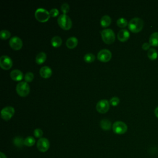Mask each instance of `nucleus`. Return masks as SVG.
Instances as JSON below:
<instances>
[{
  "label": "nucleus",
  "mask_w": 158,
  "mask_h": 158,
  "mask_svg": "<svg viewBox=\"0 0 158 158\" xmlns=\"http://www.w3.org/2000/svg\"><path fill=\"white\" fill-rule=\"evenodd\" d=\"M14 144L17 147H22L24 144V140L22 137L17 136L14 139Z\"/></svg>",
  "instance_id": "27"
},
{
  "label": "nucleus",
  "mask_w": 158,
  "mask_h": 158,
  "mask_svg": "<svg viewBox=\"0 0 158 158\" xmlns=\"http://www.w3.org/2000/svg\"><path fill=\"white\" fill-rule=\"evenodd\" d=\"M46 60V54L45 52H39L36 56V62L38 64H42L43 63H44Z\"/></svg>",
  "instance_id": "19"
},
{
  "label": "nucleus",
  "mask_w": 158,
  "mask_h": 158,
  "mask_svg": "<svg viewBox=\"0 0 158 158\" xmlns=\"http://www.w3.org/2000/svg\"><path fill=\"white\" fill-rule=\"evenodd\" d=\"M127 128L126 123L122 121H116L112 125V130L116 134H124L127 131Z\"/></svg>",
  "instance_id": "6"
},
{
  "label": "nucleus",
  "mask_w": 158,
  "mask_h": 158,
  "mask_svg": "<svg viewBox=\"0 0 158 158\" xmlns=\"http://www.w3.org/2000/svg\"><path fill=\"white\" fill-rule=\"evenodd\" d=\"M15 109L12 106L4 107L1 111V116L4 120H9L14 115Z\"/></svg>",
  "instance_id": "7"
},
{
  "label": "nucleus",
  "mask_w": 158,
  "mask_h": 158,
  "mask_svg": "<svg viewBox=\"0 0 158 158\" xmlns=\"http://www.w3.org/2000/svg\"><path fill=\"white\" fill-rule=\"evenodd\" d=\"M128 29L133 33H138L143 28L144 22L139 17L133 18L130 20L128 24Z\"/></svg>",
  "instance_id": "1"
},
{
  "label": "nucleus",
  "mask_w": 158,
  "mask_h": 158,
  "mask_svg": "<svg viewBox=\"0 0 158 158\" xmlns=\"http://www.w3.org/2000/svg\"><path fill=\"white\" fill-rule=\"evenodd\" d=\"M100 23L102 27H107L111 23V18L109 15H105L101 17L100 20Z\"/></svg>",
  "instance_id": "17"
},
{
  "label": "nucleus",
  "mask_w": 158,
  "mask_h": 158,
  "mask_svg": "<svg viewBox=\"0 0 158 158\" xmlns=\"http://www.w3.org/2000/svg\"><path fill=\"white\" fill-rule=\"evenodd\" d=\"M149 43L152 46H158V32H154L149 37Z\"/></svg>",
  "instance_id": "18"
},
{
  "label": "nucleus",
  "mask_w": 158,
  "mask_h": 158,
  "mask_svg": "<svg viewBox=\"0 0 158 158\" xmlns=\"http://www.w3.org/2000/svg\"><path fill=\"white\" fill-rule=\"evenodd\" d=\"M10 35H11L10 32L7 30H2L0 31V38L3 40L9 38Z\"/></svg>",
  "instance_id": "25"
},
{
  "label": "nucleus",
  "mask_w": 158,
  "mask_h": 158,
  "mask_svg": "<svg viewBox=\"0 0 158 158\" xmlns=\"http://www.w3.org/2000/svg\"><path fill=\"white\" fill-rule=\"evenodd\" d=\"M0 66L3 70H9L12 66V60L8 56H2L0 58Z\"/></svg>",
  "instance_id": "10"
},
{
  "label": "nucleus",
  "mask_w": 158,
  "mask_h": 158,
  "mask_svg": "<svg viewBox=\"0 0 158 158\" xmlns=\"http://www.w3.org/2000/svg\"><path fill=\"white\" fill-rule=\"evenodd\" d=\"M69 9H70V7H69V5L65 2V3H63L61 6V10L62 12H63V14H66L67 13L69 12Z\"/></svg>",
  "instance_id": "29"
},
{
  "label": "nucleus",
  "mask_w": 158,
  "mask_h": 158,
  "mask_svg": "<svg viewBox=\"0 0 158 158\" xmlns=\"http://www.w3.org/2000/svg\"><path fill=\"white\" fill-rule=\"evenodd\" d=\"M110 103L107 99H102L98 102L96 104V110L101 114H104L107 112L110 107Z\"/></svg>",
  "instance_id": "9"
},
{
  "label": "nucleus",
  "mask_w": 158,
  "mask_h": 158,
  "mask_svg": "<svg viewBox=\"0 0 158 158\" xmlns=\"http://www.w3.org/2000/svg\"><path fill=\"white\" fill-rule=\"evenodd\" d=\"M120 102V100H119V98L118 97H116V96H114V97H112L110 101H109V103L113 106H116Z\"/></svg>",
  "instance_id": "30"
},
{
  "label": "nucleus",
  "mask_w": 158,
  "mask_h": 158,
  "mask_svg": "<svg viewBox=\"0 0 158 158\" xmlns=\"http://www.w3.org/2000/svg\"><path fill=\"white\" fill-rule=\"evenodd\" d=\"M49 14H50V16L52 17H55L56 16L58 15L59 14V10L57 9L56 8H52L49 11Z\"/></svg>",
  "instance_id": "32"
},
{
  "label": "nucleus",
  "mask_w": 158,
  "mask_h": 158,
  "mask_svg": "<svg viewBox=\"0 0 158 158\" xmlns=\"http://www.w3.org/2000/svg\"><path fill=\"white\" fill-rule=\"evenodd\" d=\"M111 57H112V53L109 50L107 49H104L99 51L97 56L98 59L103 62H107L109 61Z\"/></svg>",
  "instance_id": "8"
},
{
  "label": "nucleus",
  "mask_w": 158,
  "mask_h": 158,
  "mask_svg": "<svg viewBox=\"0 0 158 158\" xmlns=\"http://www.w3.org/2000/svg\"><path fill=\"white\" fill-rule=\"evenodd\" d=\"M35 143V139L33 136H27L24 139V144L28 147L32 146Z\"/></svg>",
  "instance_id": "23"
},
{
  "label": "nucleus",
  "mask_w": 158,
  "mask_h": 158,
  "mask_svg": "<svg viewBox=\"0 0 158 158\" xmlns=\"http://www.w3.org/2000/svg\"><path fill=\"white\" fill-rule=\"evenodd\" d=\"M130 37V33L127 29L120 30L117 33L118 40L122 42H125L128 40Z\"/></svg>",
  "instance_id": "14"
},
{
  "label": "nucleus",
  "mask_w": 158,
  "mask_h": 158,
  "mask_svg": "<svg viewBox=\"0 0 158 158\" xmlns=\"http://www.w3.org/2000/svg\"><path fill=\"white\" fill-rule=\"evenodd\" d=\"M100 125L102 130H109L111 128L112 123L111 122L107 119H102L100 122Z\"/></svg>",
  "instance_id": "20"
},
{
  "label": "nucleus",
  "mask_w": 158,
  "mask_h": 158,
  "mask_svg": "<svg viewBox=\"0 0 158 158\" xmlns=\"http://www.w3.org/2000/svg\"><path fill=\"white\" fill-rule=\"evenodd\" d=\"M148 57L150 60H156L157 57V52L156 49L153 48H150L148 51Z\"/></svg>",
  "instance_id": "22"
},
{
  "label": "nucleus",
  "mask_w": 158,
  "mask_h": 158,
  "mask_svg": "<svg viewBox=\"0 0 158 158\" xmlns=\"http://www.w3.org/2000/svg\"><path fill=\"white\" fill-rule=\"evenodd\" d=\"M10 77L12 80L16 81H19L23 79V75L20 70L18 69H15L11 71L10 73Z\"/></svg>",
  "instance_id": "13"
},
{
  "label": "nucleus",
  "mask_w": 158,
  "mask_h": 158,
  "mask_svg": "<svg viewBox=\"0 0 158 158\" xmlns=\"http://www.w3.org/2000/svg\"><path fill=\"white\" fill-rule=\"evenodd\" d=\"M57 23L59 27L64 30H70L72 26L71 19L66 14L60 15L57 19Z\"/></svg>",
  "instance_id": "2"
},
{
  "label": "nucleus",
  "mask_w": 158,
  "mask_h": 158,
  "mask_svg": "<svg viewBox=\"0 0 158 158\" xmlns=\"http://www.w3.org/2000/svg\"><path fill=\"white\" fill-rule=\"evenodd\" d=\"M52 71L48 66H43L40 70V74L43 78H48L52 75Z\"/></svg>",
  "instance_id": "15"
},
{
  "label": "nucleus",
  "mask_w": 158,
  "mask_h": 158,
  "mask_svg": "<svg viewBox=\"0 0 158 158\" xmlns=\"http://www.w3.org/2000/svg\"><path fill=\"white\" fill-rule=\"evenodd\" d=\"M9 45L15 51L20 50L23 45V43L22 40L18 36H13L9 40Z\"/></svg>",
  "instance_id": "12"
},
{
  "label": "nucleus",
  "mask_w": 158,
  "mask_h": 158,
  "mask_svg": "<svg viewBox=\"0 0 158 158\" xmlns=\"http://www.w3.org/2000/svg\"><path fill=\"white\" fill-rule=\"evenodd\" d=\"M78 44V40L75 36L69 38L66 41V46L69 49H73Z\"/></svg>",
  "instance_id": "16"
},
{
  "label": "nucleus",
  "mask_w": 158,
  "mask_h": 158,
  "mask_svg": "<svg viewBox=\"0 0 158 158\" xmlns=\"http://www.w3.org/2000/svg\"><path fill=\"white\" fill-rule=\"evenodd\" d=\"M24 78H25V80L27 83V82H31V81H33V80L34 78V75L32 72H28L25 73Z\"/></svg>",
  "instance_id": "28"
},
{
  "label": "nucleus",
  "mask_w": 158,
  "mask_h": 158,
  "mask_svg": "<svg viewBox=\"0 0 158 158\" xmlns=\"http://www.w3.org/2000/svg\"><path fill=\"white\" fill-rule=\"evenodd\" d=\"M150 44L149 43H144L142 45V49L143 50H148V49H149V48H150Z\"/></svg>",
  "instance_id": "33"
},
{
  "label": "nucleus",
  "mask_w": 158,
  "mask_h": 158,
  "mask_svg": "<svg viewBox=\"0 0 158 158\" xmlns=\"http://www.w3.org/2000/svg\"><path fill=\"white\" fill-rule=\"evenodd\" d=\"M128 22L127 20L126 19L123 18V17H121L119 18L117 20V25L120 27V28H125L127 25H128Z\"/></svg>",
  "instance_id": "26"
},
{
  "label": "nucleus",
  "mask_w": 158,
  "mask_h": 158,
  "mask_svg": "<svg viewBox=\"0 0 158 158\" xmlns=\"http://www.w3.org/2000/svg\"><path fill=\"white\" fill-rule=\"evenodd\" d=\"M154 114H155V115L158 118V107H157L155 110H154Z\"/></svg>",
  "instance_id": "34"
},
{
  "label": "nucleus",
  "mask_w": 158,
  "mask_h": 158,
  "mask_svg": "<svg viewBox=\"0 0 158 158\" xmlns=\"http://www.w3.org/2000/svg\"><path fill=\"white\" fill-rule=\"evenodd\" d=\"M84 60L87 62V63H91L92 62H93L95 60V56L92 53H86L85 56H84Z\"/></svg>",
  "instance_id": "24"
},
{
  "label": "nucleus",
  "mask_w": 158,
  "mask_h": 158,
  "mask_svg": "<svg viewBox=\"0 0 158 158\" xmlns=\"http://www.w3.org/2000/svg\"><path fill=\"white\" fill-rule=\"evenodd\" d=\"M102 41L107 44L113 43L115 40V35L114 31L110 28H106L101 31Z\"/></svg>",
  "instance_id": "3"
},
{
  "label": "nucleus",
  "mask_w": 158,
  "mask_h": 158,
  "mask_svg": "<svg viewBox=\"0 0 158 158\" xmlns=\"http://www.w3.org/2000/svg\"><path fill=\"white\" fill-rule=\"evenodd\" d=\"M51 44L53 47L58 48L62 44V39L60 36H55L52 38L51 40Z\"/></svg>",
  "instance_id": "21"
},
{
  "label": "nucleus",
  "mask_w": 158,
  "mask_h": 158,
  "mask_svg": "<svg viewBox=\"0 0 158 158\" xmlns=\"http://www.w3.org/2000/svg\"><path fill=\"white\" fill-rule=\"evenodd\" d=\"M49 141L46 138H41L37 142V148L40 152H42L47 151L49 148Z\"/></svg>",
  "instance_id": "11"
},
{
  "label": "nucleus",
  "mask_w": 158,
  "mask_h": 158,
  "mask_svg": "<svg viewBox=\"0 0 158 158\" xmlns=\"http://www.w3.org/2000/svg\"><path fill=\"white\" fill-rule=\"evenodd\" d=\"M33 134L35 135V136L36 138H41V136L43 135V132L42 131V130L40 129V128H36L34 131H33Z\"/></svg>",
  "instance_id": "31"
},
{
  "label": "nucleus",
  "mask_w": 158,
  "mask_h": 158,
  "mask_svg": "<svg viewBox=\"0 0 158 158\" xmlns=\"http://www.w3.org/2000/svg\"><path fill=\"white\" fill-rule=\"evenodd\" d=\"M36 19L40 22H47L50 17L49 12L44 8H38L35 12Z\"/></svg>",
  "instance_id": "4"
},
{
  "label": "nucleus",
  "mask_w": 158,
  "mask_h": 158,
  "mask_svg": "<svg viewBox=\"0 0 158 158\" xmlns=\"http://www.w3.org/2000/svg\"><path fill=\"white\" fill-rule=\"evenodd\" d=\"M16 91L19 96H27L30 91L29 85L26 81H20L16 86Z\"/></svg>",
  "instance_id": "5"
},
{
  "label": "nucleus",
  "mask_w": 158,
  "mask_h": 158,
  "mask_svg": "<svg viewBox=\"0 0 158 158\" xmlns=\"http://www.w3.org/2000/svg\"><path fill=\"white\" fill-rule=\"evenodd\" d=\"M0 158H7V157L6 156V155L3 152H0Z\"/></svg>",
  "instance_id": "35"
}]
</instances>
